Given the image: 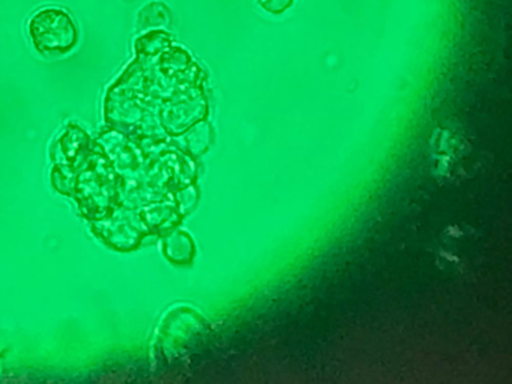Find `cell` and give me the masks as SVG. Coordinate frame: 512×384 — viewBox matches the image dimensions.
I'll return each instance as SVG.
<instances>
[{"instance_id": "obj_1", "label": "cell", "mask_w": 512, "mask_h": 384, "mask_svg": "<svg viewBox=\"0 0 512 384\" xmlns=\"http://www.w3.org/2000/svg\"><path fill=\"white\" fill-rule=\"evenodd\" d=\"M29 34L41 53L63 54L77 42V29L71 16L63 9L49 7L36 12L29 22Z\"/></svg>"}, {"instance_id": "obj_2", "label": "cell", "mask_w": 512, "mask_h": 384, "mask_svg": "<svg viewBox=\"0 0 512 384\" xmlns=\"http://www.w3.org/2000/svg\"><path fill=\"white\" fill-rule=\"evenodd\" d=\"M294 0H258V4L266 11L279 14L288 9Z\"/></svg>"}]
</instances>
